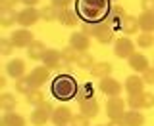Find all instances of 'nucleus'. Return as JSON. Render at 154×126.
Listing matches in <instances>:
<instances>
[{"label": "nucleus", "instance_id": "473e14b6", "mask_svg": "<svg viewBox=\"0 0 154 126\" xmlns=\"http://www.w3.org/2000/svg\"><path fill=\"white\" fill-rule=\"evenodd\" d=\"M77 56H79V52L75 50V48H71V46H67L62 50V59L67 61V63H75L77 61Z\"/></svg>", "mask_w": 154, "mask_h": 126}, {"label": "nucleus", "instance_id": "b1692460", "mask_svg": "<svg viewBox=\"0 0 154 126\" xmlns=\"http://www.w3.org/2000/svg\"><path fill=\"white\" fill-rule=\"evenodd\" d=\"M119 29H122L125 35H135V33L139 31V19L133 17V16H125L122 25H119Z\"/></svg>", "mask_w": 154, "mask_h": 126}, {"label": "nucleus", "instance_id": "1a4fd4ad", "mask_svg": "<svg viewBox=\"0 0 154 126\" xmlns=\"http://www.w3.org/2000/svg\"><path fill=\"white\" fill-rule=\"evenodd\" d=\"M71 119H73L71 109L67 107V105H60V107L54 109L50 120H52V124H54V126H69L71 124Z\"/></svg>", "mask_w": 154, "mask_h": 126}, {"label": "nucleus", "instance_id": "49530a36", "mask_svg": "<svg viewBox=\"0 0 154 126\" xmlns=\"http://www.w3.org/2000/svg\"><path fill=\"white\" fill-rule=\"evenodd\" d=\"M112 2H116V0H112Z\"/></svg>", "mask_w": 154, "mask_h": 126}, {"label": "nucleus", "instance_id": "f03ea898", "mask_svg": "<svg viewBox=\"0 0 154 126\" xmlns=\"http://www.w3.org/2000/svg\"><path fill=\"white\" fill-rule=\"evenodd\" d=\"M77 90H79V84H77V80L71 75L60 73V75L50 82V94L54 96L58 101H64V103L77 98Z\"/></svg>", "mask_w": 154, "mask_h": 126}, {"label": "nucleus", "instance_id": "7c9ffc66", "mask_svg": "<svg viewBox=\"0 0 154 126\" xmlns=\"http://www.w3.org/2000/svg\"><path fill=\"white\" fill-rule=\"evenodd\" d=\"M93 98V86L87 82V84H79V90H77V101H83Z\"/></svg>", "mask_w": 154, "mask_h": 126}, {"label": "nucleus", "instance_id": "bb28decb", "mask_svg": "<svg viewBox=\"0 0 154 126\" xmlns=\"http://www.w3.org/2000/svg\"><path fill=\"white\" fill-rule=\"evenodd\" d=\"M17 107V101L14 98L12 94H2L0 96V109L4 111V113H10V111H14Z\"/></svg>", "mask_w": 154, "mask_h": 126}, {"label": "nucleus", "instance_id": "6ab92c4d", "mask_svg": "<svg viewBox=\"0 0 154 126\" xmlns=\"http://www.w3.org/2000/svg\"><path fill=\"white\" fill-rule=\"evenodd\" d=\"M114 71L112 63L110 61H98L93 65V69H91V75L94 76V79H106V76H110Z\"/></svg>", "mask_w": 154, "mask_h": 126}, {"label": "nucleus", "instance_id": "58836bf2", "mask_svg": "<svg viewBox=\"0 0 154 126\" xmlns=\"http://www.w3.org/2000/svg\"><path fill=\"white\" fill-rule=\"evenodd\" d=\"M73 2V0H50V4L58 10H64V8H69V4Z\"/></svg>", "mask_w": 154, "mask_h": 126}, {"label": "nucleus", "instance_id": "c85d7f7f", "mask_svg": "<svg viewBox=\"0 0 154 126\" xmlns=\"http://www.w3.org/2000/svg\"><path fill=\"white\" fill-rule=\"evenodd\" d=\"M16 90L19 92V94H29L31 90H35L33 88V84H31V80H29V76H21V79H17L16 80Z\"/></svg>", "mask_w": 154, "mask_h": 126}, {"label": "nucleus", "instance_id": "c756f323", "mask_svg": "<svg viewBox=\"0 0 154 126\" xmlns=\"http://www.w3.org/2000/svg\"><path fill=\"white\" fill-rule=\"evenodd\" d=\"M41 19H45V21H58V8H54L52 4L45 6L41 10Z\"/></svg>", "mask_w": 154, "mask_h": 126}, {"label": "nucleus", "instance_id": "f704fd0d", "mask_svg": "<svg viewBox=\"0 0 154 126\" xmlns=\"http://www.w3.org/2000/svg\"><path fill=\"white\" fill-rule=\"evenodd\" d=\"M14 48H16V46L12 44L10 38H0V54H2V56H10Z\"/></svg>", "mask_w": 154, "mask_h": 126}, {"label": "nucleus", "instance_id": "c9c22d12", "mask_svg": "<svg viewBox=\"0 0 154 126\" xmlns=\"http://www.w3.org/2000/svg\"><path fill=\"white\" fill-rule=\"evenodd\" d=\"M154 107V94L152 92H143V109Z\"/></svg>", "mask_w": 154, "mask_h": 126}, {"label": "nucleus", "instance_id": "39448f33", "mask_svg": "<svg viewBox=\"0 0 154 126\" xmlns=\"http://www.w3.org/2000/svg\"><path fill=\"white\" fill-rule=\"evenodd\" d=\"M114 54L119 59H129L135 54V42L129 36H122L114 42Z\"/></svg>", "mask_w": 154, "mask_h": 126}, {"label": "nucleus", "instance_id": "4468645a", "mask_svg": "<svg viewBox=\"0 0 154 126\" xmlns=\"http://www.w3.org/2000/svg\"><path fill=\"white\" fill-rule=\"evenodd\" d=\"M69 46L75 48L77 52H87L91 48V36H87L85 33H73L69 36Z\"/></svg>", "mask_w": 154, "mask_h": 126}, {"label": "nucleus", "instance_id": "c03bdc74", "mask_svg": "<svg viewBox=\"0 0 154 126\" xmlns=\"http://www.w3.org/2000/svg\"><path fill=\"white\" fill-rule=\"evenodd\" d=\"M108 126H125V124L122 122V120H110V122H108Z\"/></svg>", "mask_w": 154, "mask_h": 126}, {"label": "nucleus", "instance_id": "7ed1b4c3", "mask_svg": "<svg viewBox=\"0 0 154 126\" xmlns=\"http://www.w3.org/2000/svg\"><path fill=\"white\" fill-rule=\"evenodd\" d=\"M54 109H56V107L50 103V101H45V103L37 105V107L33 109V113H31V124H35V126H45L48 120L52 119Z\"/></svg>", "mask_w": 154, "mask_h": 126}, {"label": "nucleus", "instance_id": "393cba45", "mask_svg": "<svg viewBox=\"0 0 154 126\" xmlns=\"http://www.w3.org/2000/svg\"><path fill=\"white\" fill-rule=\"evenodd\" d=\"M2 122L6 126H25V117H21L16 111H10V113H4Z\"/></svg>", "mask_w": 154, "mask_h": 126}, {"label": "nucleus", "instance_id": "6e6552de", "mask_svg": "<svg viewBox=\"0 0 154 126\" xmlns=\"http://www.w3.org/2000/svg\"><path fill=\"white\" fill-rule=\"evenodd\" d=\"M10 40L16 48H29L35 38H33V33L29 29H16L12 33V36H10Z\"/></svg>", "mask_w": 154, "mask_h": 126}, {"label": "nucleus", "instance_id": "412c9836", "mask_svg": "<svg viewBox=\"0 0 154 126\" xmlns=\"http://www.w3.org/2000/svg\"><path fill=\"white\" fill-rule=\"evenodd\" d=\"M139 29L143 33H152L154 31V12H143L139 16Z\"/></svg>", "mask_w": 154, "mask_h": 126}, {"label": "nucleus", "instance_id": "a211bd4d", "mask_svg": "<svg viewBox=\"0 0 154 126\" xmlns=\"http://www.w3.org/2000/svg\"><path fill=\"white\" fill-rule=\"evenodd\" d=\"M45 54H46V46H45V42H41V40H33L31 46L27 48V56H29V59H33V61H42Z\"/></svg>", "mask_w": 154, "mask_h": 126}, {"label": "nucleus", "instance_id": "72a5a7b5", "mask_svg": "<svg viewBox=\"0 0 154 126\" xmlns=\"http://www.w3.org/2000/svg\"><path fill=\"white\" fill-rule=\"evenodd\" d=\"M127 105L131 109H143V92L141 94H129V98H127Z\"/></svg>", "mask_w": 154, "mask_h": 126}, {"label": "nucleus", "instance_id": "ea45409f", "mask_svg": "<svg viewBox=\"0 0 154 126\" xmlns=\"http://www.w3.org/2000/svg\"><path fill=\"white\" fill-rule=\"evenodd\" d=\"M58 71H60V73H64V75H71V63H67V61L62 59L60 67H58Z\"/></svg>", "mask_w": 154, "mask_h": 126}, {"label": "nucleus", "instance_id": "9b49d317", "mask_svg": "<svg viewBox=\"0 0 154 126\" xmlns=\"http://www.w3.org/2000/svg\"><path fill=\"white\" fill-rule=\"evenodd\" d=\"M6 73L10 79H21V76H25V61L23 59H10L6 63Z\"/></svg>", "mask_w": 154, "mask_h": 126}, {"label": "nucleus", "instance_id": "a18cd8bd", "mask_svg": "<svg viewBox=\"0 0 154 126\" xmlns=\"http://www.w3.org/2000/svg\"><path fill=\"white\" fill-rule=\"evenodd\" d=\"M4 86H6V79H2V76H0V88H4Z\"/></svg>", "mask_w": 154, "mask_h": 126}, {"label": "nucleus", "instance_id": "a878e982", "mask_svg": "<svg viewBox=\"0 0 154 126\" xmlns=\"http://www.w3.org/2000/svg\"><path fill=\"white\" fill-rule=\"evenodd\" d=\"M77 67L79 69H85V71H91L93 69V65H94V57L89 54V52H79V56H77Z\"/></svg>", "mask_w": 154, "mask_h": 126}, {"label": "nucleus", "instance_id": "2eb2a0df", "mask_svg": "<svg viewBox=\"0 0 154 126\" xmlns=\"http://www.w3.org/2000/svg\"><path fill=\"white\" fill-rule=\"evenodd\" d=\"M62 63V52L60 50H54V48H48L45 57H42V65L46 67V69H58Z\"/></svg>", "mask_w": 154, "mask_h": 126}, {"label": "nucleus", "instance_id": "423d86ee", "mask_svg": "<svg viewBox=\"0 0 154 126\" xmlns=\"http://www.w3.org/2000/svg\"><path fill=\"white\" fill-rule=\"evenodd\" d=\"M125 105L127 101H123L122 98H108L106 103V115L110 120H122L125 115Z\"/></svg>", "mask_w": 154, "mask_h": 126}, {"label": "nucleus", "instance_id": "37998d69", "mask_svg": "<svg viewBox=\"0 0 154 126\" xmlns=\"http://www.w3.org/2000/svg\"><path fill=\"white\" fill-rule=\"evenodd\" d=\"M38 0H21V4H25V6H35Z\"/></svg>", "mask_w": 154, "mask_h": 126}, {"label": "nucleus", "instance_id": "e433bc0d", "mask_svg": "<svg viewBox=\"0 0 154 126\" xmlns=\"http://www.w3.org/2000/svg\"><path fill=\"white\" fill-rule=\"evenodd\" d=\"M89 120L91 119H87L85 115H73V119H71V124L69 126H89Z\"/></svg>", "mask_w": 154, "mask_h": 126}, {"label": "nucleus", "instance_id": "20e7f679", "mask_svg": "<svg viewBox=\"0 0 154 126\" xmlns=\"http://www.w3.org/2000/svg\"><path fill=\"white\" fill-rule=\"evenodd\" d=\"M41 19V10L35 6H25L21 12H17V25L21 29H29Z\"/></svg>", "mask_w": 154, "mask_h": 126}, {"label": "nucleus", "instance_id": "f257e3e1", "mask_svg": "<svg viewBox=\"0 0 154 126\" xmlns=\"http://www.w3.org/2000/svg\"><path fill=\"white\" fill-rule=\"evenodd\" d=\"M73 4L81 23H104L112 12V0H75Z\"/></svg>", "mask_w": 154, "mask_h": 126}, {"label": "nucleus", "instance_id": "cd10ccee", "mask_svg": "<svg viewBox=\"0 0 154 126\" xmlns=\"http://www.w3.org/2000/svg\"><path fill=\"white\" fill-rule=\"evenodd\" d=\"M25 99H27V103L29 105H41V103H45V92H41V88H35V90H31L29 94L25 96Z\"/></svg>", "mask_w": 154, "mask_h": 126}, {"label": "nucleus", "instance_id": "9d476101", "mask_svg": "<svg viewBox=\"0 0 154 126\" xmlns=\"http://www.w3.org/2000/svg\"><path fill=\"white\" fill-rule=\"evenodd\" d=\"M27 76H29V80H31L33 88H42V86L46 84V80L50 79V69H46L45 65L35 67V69L29 73Z\"/></svg>", "mask_w": 154, "mask_h": 126}, {"label": "nucleus", "instance_id": "f8f14e48", "mask_svg": "<svg viewBox=\"0 0 154 126\" xmlns=\"http://www.w3.org/2000/svg\"><path fill=\"white\" fill-rule=\"evenodd\" d=\"M123 88H125L127 94H141V92H144V80H143V76L129 75L127 79H125V82H123Z\"/></svg>", "mask_w": 154, "mask_h": 126}, {"label": "nucleus", "instance_id": "dca6fc26", "mask_svg": "<svg viewBox=\"0 0 154 126\" xmlns=\"http://www.w3.org/2000/svg\"><path fill=\"white\" fill-rule=\"evenodd\" d=\"M127 63H129V67H131V69L137 73V75H139V73L143 75V73L148 69V59H146V56L139 54V52H135V54L127 59Z\"/></svg>", "mask_w": 154, "mask_h": 126}, {"label": "nucleus", "instance_id": "ddd939ff", "mask_svg": "<svg viewBox=\"0 0 154 126\" xmlns=\"http://www.w3.org/2000/svg\"><path fill=\"white\" fill-rule=\"evenodd\" d=\"M58 21L66 27H77L79 23V17H77L75 8H64V10H58Z\"/></svg>", "mask_w": 154, "mask_h": 126}, {"label": "nucleus", "instance_id": "2f4dec72", "mask_svg": "<svg viewBox=\"0 0 154 126\" xmlns=\"http://www.w3.org/2000/svg\"><path fill=\"white\" fill-rule=\"evenodd\" d=\"M154 44V35L152 33H141L137 38V46L139 48H150Z\"/></svg>", "mask_w": 154, "mask_h": 126}, {"label": "nucleus", "instance_id": "4be33fe9", "mask_svg": "<svg viewBox=\"0 0 154 126\" xmlns=\"http://www.w3.org/2000/svg\"><path fill=\"white\" fill-rule=\"evenodd\" d=\"M17 23V12L10 8H0V25L2 27H12Z\"/></svg>", "mask_w": 154, "mask_h": 126}, {"label": "nucleus", "instance_id": "4c0bfd02", "mask_svg": "<svg viewBox=\"0 0 154 126\" xmlns=\"http://www.w3.org/2000/svg\"><path fill=\"white\" fill-rule=\"evenodd\" d=\"M141 76H143L144 84H154V67H148V69L144 71Z\"/></svg>", "mask_w": 154, "mask_h": 126}, {"label": "nucleus", "instance_id": "f3484780", "mask_svg": "<svg viewBox=\"0 0 154 126\" xmlns=\"http://www.w3.org/2000/svg\"><path fill=\"white\" fill-rule=\"evenodd\" d=\"M79 109H81V115H85L87 119H94L98 115V101L94 98L83 99V101H79Z\"/></svg>", "mask_w": 154, "mask_h": 126}, {"label": "nucleus", "instance_id": "0eeeda50", "mask_svg": "<svg viewBox=\"0 0 154 126\" xmlns=\"http://www.w3.org/2000/svg\"><path fill=\"white\" fill-rule=\"evenodd\" d=\"M98 88H100V92H102V94L108 96V98H119L123 86L119 84L116 79H112V76H106V79H100Z\"/></svg>", "mask_w": 154, "mask_h": 126}, {"label": "nucleus", "instance_id": "a19ab883", "mask_svg": "<svg viewBox=\"0 0 154 126\" xmlns=\"http://www.w3.org/2000/svg\"><path fill=\"white\" fill-rule=\"evenodd\" d=\"M21 0H0V8H10L14 10L16 8V4H19Z\"/></svg>", "mask_w": 154, "mask_h": 126}, {"label": "nucleus", "instance_id": "5701e85b", "mask_svg": "<svg viewBox=\"0 0 154 126\" xmlns=\"http://www.w3.org/2000/svg\"><path fill=\"white\" fill-rule=\"evenodd\" d=\"M125 16H127V13L123 12L122 6H112V12H110V16H108V23L114 29H119V25H122V21H123Z\"/></svg>", "mask_w": 154, "mask_h": 126}, {"label": "nucleus", "instance_id": "aec40b11", "mask_svg": "<svg viewBox=\"0 0 154 126\" xmlns=\"http://www.w3.org/2000/svg\"><path fill=\"white\" fill-rule=\"evenodd\" d=\"M122 122L125 126H144V115L135 109H129V111H125Z\"/></svg>", "mask_w": 154, "mask_h": 126}, {"label": "nucleus", "instance_id": "de8ad7c7", "mask_svg": "<svg viewBox=\"0 0 154 126\" xmlns=\"http://www.w3.org/2000/svg\"><path fill=\"white\" fill-rule=\"evenodd\" d=\"M100 126H102V124H100Z\"/></svg>", "mask_w": 154, "mask_h": 126}, {"label": "nucleus", "instance_id": "79ce46f5", "mask_svg": "<svg viewBox=\"0 0 154 126\" xmlns=\"http://www.w3.org/2000/svg\"><path fill=\"white\" fill-rule=\"evenodd\" d=\"M143 12H154V0H141Z\"/></svg>", "mask_w": 154, "mask_h": 126}]
</instances>
